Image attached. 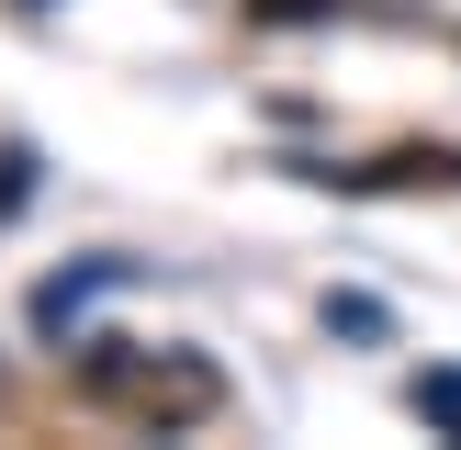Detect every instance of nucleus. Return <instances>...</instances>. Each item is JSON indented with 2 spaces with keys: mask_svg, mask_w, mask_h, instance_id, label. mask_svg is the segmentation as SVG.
<instances>
[{
  "mask_svg": "<svg viewBox=\"0 0 461 450\" xmlns=\"http://www.w3.org/2000/svg\"><path fill=\"white\" fill-rule=\"evenodd\" d=\"M417 417H428V428H450V439H461V372H417Z\"/></svg>",
  "mask_w": 461,
  "mask_h": 450,
  "instance_id": "2",
  "label": "nucleus"
},
{
  "mask_svg": "<svg viewBox=\"0 0 461 450\" xmlns=\"http://www.w3.org/2000/svg\"><path fill=\"white\" fill-rule=\"evenodd\" d=\"M90 394L135 405V417H203L214 405V372L203 360H124V349H102L90 360Z\"/></svg>",
  "mask_w": 461,
  "mask_h": 450,
  "instance_id": "1",
  "label": "nucleus"
},
{
  "mask_svg": "<svg viewBox=\"0 0 461 450\" xmlns=\"http://www.w3.org/2000/svg\"><path fill=\"white\" fill-rule=\"evenodd\" d=\"M315 12H338V0H259V22H315Z\"/></svg>",
  "mask_w": 461,
  "mask_h": 450,
  "instance_id": "3",
  "label": "nucleus"
}]
</instances>
